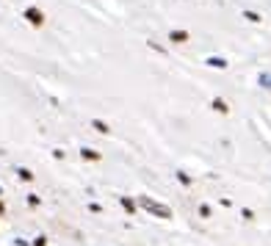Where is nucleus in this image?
Listing matches in <instances>:
<instances>
[{
	"mask_svg": "<svg viewBox=\"0 0 271 246\" xmlns=\"http://www.w3.org/2000/svg\"><path fill=\"white\" fill-rule=\"evenodd\" d=\"M139 205L144 208V211H150L153 216H160V218H172V211H169L166 205H160V202H153L150 197H139Z\"/></svg>",
	"mask_w": 271,
	"mask_h": 246,
	"instance_id": "nucleus-1",
	"label": "nucleus"
},
{
	"mask_svg": "<svg viewBox=\"0 0 271 246\" xmlns=\"http://www.w3.org/2000/svg\"><path fill=\"white\" fill-rule=\"evenodd\" d=\"M25 20H28L31 25H42V22H44V14L39 11V8H28V11H25Z\"/></svg>",
	"mask_w": 271,
	"mask_h": 246,
	"instance_id": "nucleus-2",
	"label": "nucleus"
},
{
	"mask_svg": "<svg viewBox=\"0 0 271 246\" xmlns=\"http://www.w3.org/2000/svg\"><path fill=\"white\" fill-rule=\"evenodd\" d=\"M169 39H172L174 44H183V42H188V34H186V31H172Z\"/></svg>",
	"mask_w": 271,
	"mask_h": 246,
	"instance_id": "nucleus-3",
	"label": "nucleus"
},
{
	"mask_svg": "<svg viewBox=\"0 0 271 246\" xmlns=\"http://www.w3.org/2000/svg\"><path fill=\"white\" fill-rule=\"evenodd\" d=\"M205 64H208V67H213V70H227V61H224V58H208V61H205Z\"/></svg>",
	"mask_w": 271,
	"mask_h": 246,
	"instance_id": "nucleus-4",
	"label": "nucleus"
},
{
	"mask_svg": "<svg viewBox=\"0 0 271 246\" xmlns=\"http://www.w3.org/2000/svg\"><path fill=\"white\" fill-rule=\"evenodd\" d=\"M80 155H83L86 161H100V152H94V149H89V147L80 149Z\"/></svg>",
	"mask_w": 271,
	"mask_h": 246,
	"instance_id": "nucleus-5",
	"label": "nucleus"
},
{
	"mask_svg": "<svg viewBox=\"0 0 271 246\" xmlns=\"http://www.w3.org/2000/svg\"><path fill=\"white\" fill-rule=\"evenodd\" d=\"M213 111H219V113H227L230 108H227V103H224V100H219V97H216V100H213Z\"/></svg>",
	"mask_w": 271,
	"mask_h": 246,
	"instance_id": "nucleus-6",
	"label": "nucleus"
},
{
	"mask_svg": "<svg viewBox=\"0 0 271 246\" xmlns=\"http://www.w3.org/2000/svg\"><path fill=\"white\" fill-rule=\"evenodd\" d=\"M122 208H125L127 213H136V205H133V199H127V197H122Z\"/></svg>",
	"mask_w": 271,
	"mask_h": 246,
	"instance_id": "nucleus-7",
	"label": "nucleus"
},
{
	"mask_svg": "<svg viewBox=\"0 0 271 246\" xmlns=\"http://www.w3.org/2000/svg\"><path fill=\"white\" fill-rule=\"evenodd\" d=\"M91 125H94V130H100V133H111V130H108V125H105V122H100V119H94Z\"/></svg>",
	"mask_w": 271,
	"mask_h": 246,
	"instance_id": "nucleus-8",
	"label": "nucleus"
},
{
	"mask_svg": "<svg viewBox=\"0 0 271 246\" xmlns=\"http://www.w3.org/2000/svg\"><path fill=\"white\" fill-rule=\"evenodd\" d=\"M243 17H246V20H249V22H260V14H255V11H246V14H243Z\"/></svg>",
	"mask_w": 271,
	"mask_h": 246,
	"instance_id": "nucleus-9",
	"label": "nucleus"
},
{
	"mask_svg": "<svg viewBox=\"0 0 271 246\" xmlns=\"http://www.w3.org/2000/svg\"><path fill=\"white\" fill-rule=\"evenodd\" d=\"M17 175H20V177H22V180H34V175H31V172H28V169H20V172H17Z\"/></svg>",
	"mask_w": 271,
	"mask_h": 246,
	"instance_id": "nucleus-10",
	"label": "nucleus"
},
{
	"mask_svg": "<svg viewBox=\"0 0 271 246\" xmlns=\"http://www.w3.org/2000/svg\"><path fill=\"white\" fill-rule=\"evenodd\" d=\"M0 213H3V202H0Z\"/></svg>",
	"mask_w": 271,
	"mask_h": 246,
	"instance_id": "nucleus-11",
	"label": "nucleus"
}]
</instances>
